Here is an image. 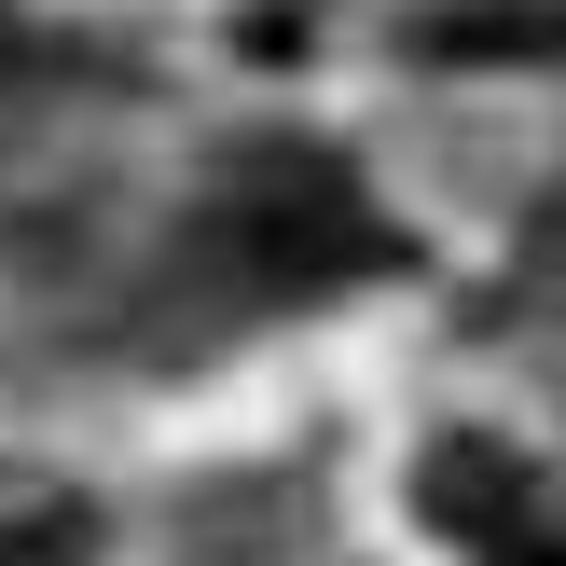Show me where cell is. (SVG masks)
Returning a JSON list of instances; mask_svg holds the SVG:
<instances>
[{
	"label": "cell",
	"mask_w": 566,
	"mask_h": 566,
	"mask_svg": "<svg viewBox=\"0 0 566 566\" xmlns=\"http://www.w3.org/2000/svg\"><path fill=\"white\" fill-rule=\"evenodd\" d=\"M83 539H97V512H83L70 484L0 470V566H83Z\"/></svg>",
	"instance_id": "3957f363"
},
{
	"label": "cell",
	"mask_w": 566,
	"mask_h": 566,
	"mask_svg": "<svg viewBox=\"0 0 566 566\" xmlns=\"http://www.w3.org/2000/svg\"><path fill=\"white\" fill-rule=\"evenodd\" d=\"M235 249L263 276H346V263H374V208H359L332 166H263V180L235 193Z\"/></svg>",
	"instance_id": "7a4b0ae2"
},
{
	"label": "cell",
	"mask_w": 566,
	"mask_h": 566,
	"mask_svg": "<svg viewBox=\"0 0 566 566\" xmlns=\"http://www.w3.org/2000/svg\"><path fill=\"white\" fill-rule=\"evenodd\" d=\"M429 525L470 566H566V512L539 497V470L512 442H442L429 457Z\"/></svg>",
	"instance_id": "6da1fadb"
}]
</instances>
